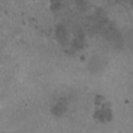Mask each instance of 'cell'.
<instances>
[{
    "instance_id": "cell-1",
    "label": "cell",
    "mask_w": 133,
    "mask_h": 133,
    "mask_svg": "<svg viewBox=\"0 0 133 133\" xmlns=\"http://www.w3.org/2000/svg\"><path fill=\"white\" fill-rule=\"evenodd\" d=\"M56 34H57V37H58V39H59V41H61V42H63V41L65 39V37H66L65 29H64L62 26H59V27H57V29H56Z\"/></svg>"
},
{
    "instance_id": "cell-2",
    "label": "cell",
    "mask_w": 133,
    "mask_h": 133,
    "mask_svg": "<svg viewBox=\"0 0 133 133\" xmlns=\"http://www.w3.org/2000/svg\"><path fill=\"white\" fill-rule=\"evenodd\" d=\"M64 110H65V106H64V104H63V103H58V104L54 107V109H53V113L56 114V115H60L61 113L64 112Z\"/></svg>"
}]
</instances>
